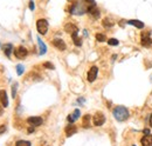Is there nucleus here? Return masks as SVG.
<instances>
[{"label": "nucleus", "mask_w": 152, "mask_h": 146, "mask_svg": "<svg viewBox=\"0 0 152 146\" xmlns=\"http://www.w3.org/2000/svg\"><path fill=\"white\" fill-rule=\"evenodd\" d=\"M15 146H31V141H28V140H18Z\"/></svg>", "instance_id": "nucleus-21"}, {"label": "nucleus", "mask_w": 152, "mask_h": 146, "mask_svg": "<svg viewBox=\"0 0 152 146\" xmlns=\"http://www.w3.org/2000/svg\"><path fill=\"white\" fill-rule=\"evenodd\" d=\"M150 126L152 127V114L150 116Z\"/></svg>", "instance_id": "nucleus-32"}, {"label": "nucleus", "mask_w": 152, "mask_h": 146, "mask_svg": "<svg viewBox=\"0 0 152 146\" xmlns=\"http://www.w3.org/2000/svg\"><path fill=\"white\" fill-rule=\"evenodd\" d=\"M4 52H5V54L7 55V57H9L11 55V53H12V51H13V46H12L11 44H6V45H4Z\"/></svg>", "instance_id": "nucleus-18"}, {"label": "nucleus", "mask_w": 152, "mask_h": 146, "mask_svg": "<svg viewBox=\"0 0 152 146\" xmlns=\"http://www.w3.org/2000/svg\"><path fill=\"white\" fill-rule=\"evenodd\" d=\"M17 89H18V84L15 82L13 86H12V97H13V98H15V95H17Z\"/></svg>", "instance_id": "nucleus-23"}, {"label": "nucleus", "mask_w": 152, "mask_h": 146, "mask_svg": "<svg viewBox=\"0 0 152 146\" xmlns=\"http://www.w3.org/2000/svg\"><path fill=\"white\" fill-rule=\"evenodd\" d=\"M6 131V127L5 126H0V133H3V132H5Z\"/></svg>", "instance_id": "nucleus-29"}, {"label": "nucleus", "mask_w": 152, "mask_h": 146, "mask_svg": "<svg viewBox=\"0 0 152 146\" xmlns=\"http://www.w3.org/2000/svg\"><path fill=\"white\" fill-rule=\"evenodd\" d=\"M36 28L40 34H46L48 31V21L46 19H40L36 22Z\"/></svg>", "instance_id": "nucleus-2"}, {"label": "nucleus", "mask_w": 152, "mask_h": 146, "mask_svg": "<svg viewBox=\"0 0 152 146\" xmlns=\"http://www.w3.org/2000/svg\"><path fill=\"white\" fill-rule=\"evenodd\" d=\"M76 131H77V128H76V126L74 124H69L67 127H66V136L67 137H71L73 135H75Z\"/></svg>", "instance_id": "nucleus-12"}, {"label": "nucleus", "mask_w": 152, "mask_h": 146, "mask_svg": "<svg viewBox=\"0 0 152 146\" xmlns=\"http://www.w3.org/2000/svg\"><path fill=\"white\" fill-rule=\"evenodd\" d=\"M27 123L32 126H40L43 123V120L41 117H29L27 119Z\"/></svg>", "instance_id": "nucleus-7"}, {"label": "nucleus", "mask_w": 152, "mask_h": 146, "mask_svg": "<svg viewBox=\"0 0 152 146\" xmlns=\"http://www.w3.org/2000/svg\"><path fill=\"white\" fill-rule=\"evenodd\" d=\"M102 25L104 26V27H107V28H110V27H112L113 25H115V22H113V20L111 19V18H104L103 19V21H102Z\"/></svg>", "instance_id": "nucleus-15"}, {"label": "nucleus", "mask_w": 152, "mask_h": 146, "mask_svg": "<svg viewBox=\"0 0 152 146\" xmlns=\"http://www.w3.org/2000/svg\"><path fill=\"white\" fill-rule=\"evenodd\" d=\"M142 145L143 146H152V136L151 135H145L142 138Z\"/></svg>", "instance_id": "nucleus-13"}, {"label": "nucleus", "mask_w": 152, "mask_h": 146, "mask_svg": "<svg viewBox=\"0 0 152 146\" xmlns=\"http://www.w3.org/2000/svg\"><path fill=\"white\" fill-rule=\"evenodd\" d=\"M144 133H145V135H150V130H144Z\"/></svg>", "instance_id": "nucleus-30"}, {"label": "nucleus", "mask_w": 152, "mask_h": 146, "mask_svg": "<svg viewBox=\"0 0 152 146\" xmlns=\"http://www.w3.org/2000/svg\"><path fill=\"white\" fill-rule=\"evenodd\" d=\"M93 123L95 126H102L105 123V117L102 112H96L94 118H93Z\"/></svg>", "instance_id": "nucleus-3"}, {"label": "nucleus", "mask_w": 152, "mask_h": 146, "mask_svg": "<svg viewBox=\"0 0 152 146\" xmlns=\"http://www.w3.org/2000/svg\"><path fill=\"white\" fill-rule=\"evenodd\" d=\"M151 44H152V40H151V38H150V34L143 32V33H142V45L145 46V47H147V46H150Z\"/></svg>", "instance_id": "nucleus-10"}, {"label": "nucleus", "mask_w": 152, "mask_h": 146, "mask_svg": "<svg viewBox=\"0 0 152 146\" xmlns=\"http://www.w3.org/2000/svg\"><path fill=\"white\" fill-rule=\"evenodd\" d=\"M65 31L69 34H74V33H77L79 32V28L76 25H74V24H66V26H65Z\"/></svg>", "instance_id": "nucleus-9"}, {"label": "nucleus", "mask_w": 152, "mask_h": 146, "mask_svg": "<svg viewBox=\"0 0 152 146\" xmlns=\"http://www.w3.org/2000/svg\"><path fill=\"white\" fill-rule=\"evenodd\" d=\"M53 45L57 48V50H60V51H65L66 50V43L63 41L62 39H60V38H56V39H54L53 40Z\"/></svg>", "instance_id": "nucleus-8"}, {"label": "nucleus", "mask_w": 152, "mask_h": 146, "mask_svg": "<svg viewBox=\"0 0 152 146\" xmlns=\"http://www.w3.org/2000/svg\"><path fill=\"white\" fill-rule=\"evenodd\" d=\"M80 114H81V112H80V110H75V111L73 112V114H70V116H68V121L71 124V123H74V121L77 119L79 117H80Z\"/></svg>", "instance_id": "nucleus-14"}, {"label": "nucleus", "mask_w": 152, "mask_h": 146, "mask_svg": "<svg viewBox=\"0 0 152 146\" xmlns=\"http://www.w3.org/2000/svg\"><path fill=\"white\" fill-rule=\"evenodd\" d=\"M43 66L46 67V68H50V70H54V65L52 64V63H43Z\"/></svg>", "instance_id": "nucleus-26"}, {"label": "nucleus", "mask_w": 152, "mask_h": 146, "mask_svg": "<svg viewBox=\"0 0 152 146\" xmlns=\"http://www.w3.org/2000/svg\"><path fill=\"white\" fill-rule=\"evenodd\" d=\"M3 114V108H1V106H0V116Z\"/></svg>", "instance_id": "nucleus-33"}, {"label": "nucleus", "mask_w": 152, "mask_h": 146, "mask_svg": "<svg viewBox=\"0 0 152 146\" xmlns=\"http://www.w3.org/2000/svg\"><path fill=\"white\" fill-rule=\"evenodd\" d=\"M71 38H73V41H74V44H75L76 46H81V45H82V39L77 35V33L71 34Z\"/></svg>", "instance_id": "nucleus-17"}, {"label": "nucleus", "mask_w": 152, "mask_h": 146, "mask_svg": "<svg viewBox=\"0 0 152 146\" xmlns=\"http://www.w3.org/2000/svg\"><path fill=\"white\" fill-rule=\"evenodd\" d=\"M29 8L33 11L34 9V3H33V0H31V3H29Z\"/></svg>", "instance_id": "nucleus-28"}, {"label": "nucleus", "mask_w": 152, "mask_h": 146, "mask_svg": "<svg viewBox=\"0 0 152 146\" xmlns=\"http://www.w3.org/2000/svg\"><path fill=\"white\" fill-rule=\"evenodd\" d=\"M28 132H29V133H33V132H34V128H33V127H29V128H28Z\"/></svg>", "instance_id": "nucleus-31"}, {"label": "nucleus", "mask_w": 152, "mask_h": 146, "mask_svg": "<svg viewBox=\"0 0 152 146\" xmlns=\"http://www.w3.org/2000/svg\"><path fill=\"white\" fill-rule=\"evenodd\" d=\"M23 70H25V68H23L22 65H18V66H17V72H18L19 76H21L22 73H23Z\"/></svg>", "instance_id": "nucleus-25"}, {"label": "nucleus", "mask_w": 152, "mask_h": 146, "mask_svg": "<svg viewBox=\"0 0 152 146\" xmlns=\"http://www.w3.org/2000/svg\"><path fill=\"white\" fill-rule=\"evenodd\" d=\"M85 3H88V4H90V5H95V0H84Z\"/></svg>", "instance_id": "nucleus-27"}, {"label": "nucleus", "mask_w": 152, "mask_h": 146, "mask_svg": "<svg viewBox=\"0 0 152 146\" xmlns=\"http://www.w3.org/2000/svg\"><path fill=\"white\" fill-rule=\"evenodd\" d=\"M90 126V116L89 114H85L83 117V127L84 128H88Z\"/></svg>", "instance_id": "nucleus-19"}, {"label": "nucleus", "mask_w": 152, "mask_h": 146, "mask_svg": "<svg viewBox=\"0 0 152 146\" xmlns=\"http://www.w3.org/2000/svg\"><path fill=\"white\" fill-rule=\"evenodd\" d=\"M97 73H98L97 66H93V67L89 70V72H88V76H87L88 81H90V82L95 81V79H96V77H97Z\"/></svg>", "instance_id": "nucleus-6"}, {"label": "nucleus", "mask_w": 152, "mask_h": 146, "mask_svg": "<svg viewBox=\"0 0 152 146\" xmlns=\"http://www.w3.org/2000/svg\"><path fill=\"white\" fill-rule=\"evenodd\" d=\"M96 40H97V41H101V43H103V41L107 40V36H105L104 34H102V33H97V34H96Z\"/></svg>", "instance_id": "nucleus-22"}, {"label": "nucleus", "mask_w": 152, "mask_h": 146, "mask_svg": "<svg viewBox=\"0 0 152 146\" xmlns=\"http://www.w3.org/2000/svg\"><path fill=\"white\" fill-rule=\"evenodd\" d=\"M37 43H39V46H40V54L42 55V54H45L46 52H47V48H46V45L42 43V40L39 38L37 39Z\"/></svg>", "instance_id": "nucleus-20"}, {"label": "nucleus", "mask_w": 152, "mask_h": 146, "mask_svg": "<svg viewBox=\"0 0 152 146\" xmlns=\"http://www.w3.org/2000/svg\"><path fill=\"white\" fill-rule=\"evenodd\" d=\"M0 104H1L4 107L8 106V98H7V94H6L5 90L0 91Z\"/></svg>", "instance_id": "nucleus-11"}, {"label": "nucleus", "mask_w": 152, "mask_h": 146, "mask_svg": "<svg viewBox=\"0 0 152 146\" xmlns=\"http://www.w3.org/2000/svg\"><path fill=\"white\" fill-rule=\"evenodd\" d=\"M113 117L116 118V120L118 121H125L126 119L129 118V110L124 107V106H116L113 108Z\"/></svg>", "instance_id": "nucleus-1"}, {"label": "nucleus", "mask_w": 152, "mask_h": 146, "mask_svg": "<svg viewBox=\"0 0 152 146\" xmlns=\"http://www.w3.org/2000/svg\"><path fill=\"white\" fill-rule=\"evenodd\" d=\"M85 11H87V8L84 6H82V5H80L79 3H75L69 9V12L73 13V14H83Z\"/></svg>", "instance_id": "nucleus-4"}, {"label": "nucleus", "mask_w": 152, "mask_h": 146, "mask_svg": "<svg viewBox=\"0 0 152 146\" xmlns=\"http://www.w3.org/2000/svg\"><path fill=\"white\" fill-rule=\"evenodd\" d=\"M128 24H129V25H132V26L137 27V28H144V22L139 21V20H129Z\"/></svg>", "instance_id": "nucleus-16"}, {"label": "nucleus", "mask_w": 152, "mask_h": 146, "mask_svg": "<svg viewBox=\"0 0 152 146\" xmlns=\"http://www.w3.org/2000/svg\"><path fill=\"white\" fill-rule=\"evenodd\" d=\"M14 54L18 59H25L27 57L28 54V51L26 50V47H23V46H19L15 48V51H14Z\"/></svg>", "instance_id": "nucleus-5"}, {"label": "nucleus", "mask_w": 152, "mask_h": 146, "mask_svg": "<svg viewBox=\"0 0 152 146\" xmlns=\"http://www.w3.org/2000/svg\"><path fill=\"white\" fill-rule=\"evenodd\" d=\"M108 44L111 45V46H116V45H118V40L117 39H109Z\"/></svg>", "instance_id": "nucleus-24"}]
</instances>
